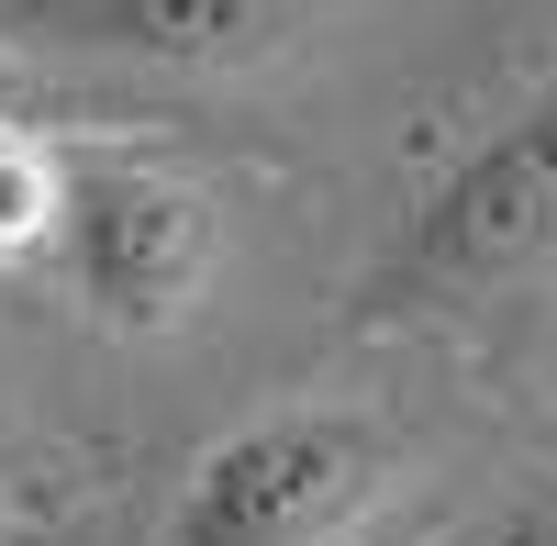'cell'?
Segmentation results:
<instances>
[{"label":"cell","instance_id":"obj_1","mask_svg":"<svg viewBox=\"0 0 557 546\" xmlns=\"http://www.w3.org/2000/svg\"><path fill=\"white\" fill-rule=\"evenodd\" d=\"M557 268V89L524 101L513 123H491L424 201L401 212V235L380 268L346 290L357 335H401V324H446L469 301H502Z\"/></svg>","mask_w":557,"mask_h":546},{"label":"cell","instance_id":"obj_2","mask_svg":"<svg viewBox=\"0 0 557 546\" xmlns=\"http://www.w3.org/2000/svg\"><path fill=\"white\" fill-rule=\"evenodd\" d=\"M391 480V435L346 413V401H278L201 446V469L178 480L157 546H335L368 491Z\"/></svg>","mask_w":557,"mask_h":546},{"label":"cell","instance_id":"obj_3","mask_svg":"<svg viewBox=\"0 0 557 546\" xmlns=\"http://www.w3.org/2000/svg\"><path fill=\"white\" fill-rule=\"evenodd\" d=\"M57 280L112 335H178L223 280V212L201 178L146 157H67Z\"/></svg>","mask_w":557,"mask_h":546},{"label":"cell","instance_id":"obj_4","mask_svg":"<svg viewBox=\"0 0 557 546\" xmlns=\"http://www.w3.org/2000/svg\"><path fill=\"white\" fill-rule=\"evenodd\" d=\"M312 0H0V45H57V57L112 67H178V78H235L301 45Z\"/></svg>","mask_w":557,"mask_h":546},{"label":"cell","instance_id":"obj_5","mask_svg":"<svg viewBox=\"0 0 557 546\" xmlns=\"http://www.w3.org/2000/svg\"><path fill=\"white\" fill-rule=\"evenodd\" d=\"M67 212V146H45L34 123H0V268H45Z\"/></svg>","mask_w":557,"mask_h":546},{"label":"cell","instance_id":"obj_6","mask_svg":"<svg viewBox=\"0 0 557 546\" xmlns=\"http://www.w3.org/2000/svg\"><path fill=\"white\" fill-rule=\"evenodd\" d=\"M446 546H557V502H502L480 524H457Z\"/></svg>","mask_w":557,"mask_h":546},{"label":"cell","instance_id":"obj_7","mask_svg":"<svg viewBox=\"0 0 557 546\" xmlns=\"http://www.w3.org/2000/svg\"><path fill=\"white\" fill-rule=\"evenodd\" d=\"M12 546H67V524H23V535H12Z\"/></svg>","mask_w":557,"mask_h":546},{"label":"cell","instance_id":"obj_8","mask_svg":"<svg viewBox=\"0 0 557 546\" xmlns=\"http://www.w3.org/2000/svg\"><path fill=\"white\" fill-rule=\"evenodd\" d=\"M12 89H23V67H12V57H0V123H12Z\"/></svg>","mask_w":557,"mask_h":546}]
</instances>
